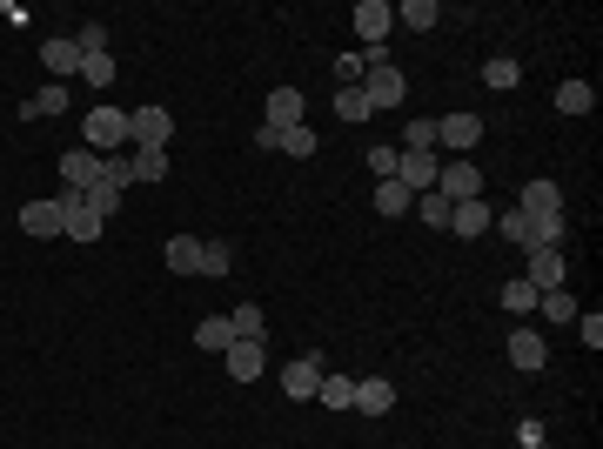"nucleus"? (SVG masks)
Returning a JSON list of instances; mask_svg holds the SVG:
<instances>
[{
    "label": "nucleus",
    "instance_id": "1",
    "mask_svg": "<svg viewBox=\"0 0 603 449\" xmlns=\"http://www.w3.org/2000/svg\"><path fill=\"white\" fill-rule=\"evenodd\" d=\"M121 141H128V114L121 108H94L81 121V148H94V155H114Z\"/></svg>",
    "mask_w": 603,
    "mask_h": 449
},
{
    "label": "nucleus",
    "instance_id": "2",
    "mask_svg": "<svg viewBox=\"0 0 603 449\" xmlns=\"http://www.w3.org/2000/svg\"><path fill=\"white\" fill-rule=\"evenodd\" d=\"M362 94H369V108H402V94H409V74L396 61H382V68H362Z\"/></svg>",
    "mask_w": 603,
    "mask_h": 449
},
{
    "label": "nucleus",
    "instance_id": "3",
    "mask_svg": "<svg viewBox=\"0 0 603 449\" xmlns=\"http://www.w3.org/2000/svg\"><path fill=\"white\" fill-rule=\"evenodd\" d=\"M476 141H483V121H476V114H443V121H436V148H449V155H476Z\"/></svg>",
    "mask_w": 603,
    "mask_h": 449
},
{
    "label": "nucleus",
    "instance_id": "4",
    "mask_svg": "<svg viewBox=\"0 0 603 449\" xmlns=\"http://www.w3.org/2000/svg\"><path fill=\"white\" fill-rule=\"evenodd\" d=\"M168 135H175V114L168 108H134L128 114V141L134 148H168Z\"/></svg>",
    "mask_w": 603,
    "mask_h": 449
},
{
    "label": "nucleus",
    "instance_id": "5",
    "mask_svg": "<svg viewBox=\"0 0 603 449\" xmlns=\"http://www.w3.org/2000/svg\"><path fill=\"white\" fill-rule=\"evenodd\" d=\"M349 21H356L362 47H382V41H389V27H396V7H389V0H356V14H349Z\"/></svg>",
    "mask_w": 603,
    "mask_h": 449
},
{
    "label": "nucleus",
    "instance_id": "6",
    "mask_svg": "<svg viewBox=\"0 0 603 449\" xmlns=\"http://www.w3.org/2000/svg\"><path fill=\"white\" fill-rule=\"evenodd\" d=\"M436 195H449V202H476V195H483V175H476V161H449L443 175H436Z\"/></svg>",
    "mask_w": 603,
    "mask_h": 449
},
{
    "label": "nucleus",
    "instance_id": "7",
    "mask_svg": "<svg viewBox=\"0 0 603 449\" xmlns=\"http://www.w3.org/2000/svg\"><path fill=\"white\" fill-rule=\"evenodd\" d=\"M315 389H322V362L295 356L289 369H282V396H289V403H315Z\"/></svg>",
    "mask_w": 603,
    "mask_h": 449
},
{
    "label": "nucleus",
    "instance_id": "8",
    "mask_svg": "<svg viewBox=\"0 0 603 449\" xmlns=\"http://www.w3.org/2000/svg\"><path fill=\"white\" fill-rule=\"evenodd\" d=\"M436 175H443V161H436V155H396V181L409 188V195H429Z\"/></svg>",
    "mask_w": 603,
    "mask_h": 449
},
{
    "label": "nucleus",
    "instance_id": "9",
    "mask_svg": "<svg viewBox=\"0 0 603 449\" xmlns=\"http://www.w3.org/2000/svg\"><path fill=\"white\" fill-rule=\"evenodd\" d=\"M222 362H228V376H235V382H255V376H262V362H268V349H262V342H242V336H235L222 349Z\"/></svg>",
    "mask_w": 603,
    "mask_h": 449
},
{
    "label": "nucleus",
    "instance_id": "10",
    "mask_svg": "<svg viewBox=\"0 0 603 449\" xmlns=\"http://www.w3.org/2000/svg\"><path fill=\"white\" fill-rule=\"evenodd\" d=\"M101 181V155L94 148H67L61 155V188H94Z\"/></svg>",
    "mask_w": 603,
    "mask_h": 449
},
{
    "label": "nucleus",
    "instance_id": "11",
    "mask_svg": "<svg viewBox=\"0 0 603 449\" xmlns=\"http://www.w3.org/2000/svg\"><path fill=\"white\" fill-rule=\"evenodd\" d=\"M21 228L27 235H41V242H54V235H67V215H61V202H27Z\"/></svg>",
    "mask_w": 603,
    "mask_h": 449
},
{
    "label": "nucleus",
    "instance_id": "12",
    "mask_svg": "<svg viewBox=\"0 0 603 449\" xmlns=\"http://www.w3.org/2000/svg\"><path fill=\"white\" fill-rule=\"evenodd\" d=\"M262 128H302V88H275L268 94V114H262Z\"/></svg>",
    "mask_w": 603,
    "mask_h": 449
},
{
    "label": "nucleus",
    "instance_id": "13",
    "mask_svg": "<svg viewBox=\"0 0 603 449\" xmlns=\"http://www.w3.org/2000/svg\"><path fill=\"white\" fill-rule=\"evenodd\" d=\"M516 215H523V222H530V215H563V188L557 181H530L523 202H516Z\"/></svg>",
    "mask_w": 603,
    "mask_h": 449
},
{
    "label": "nucleus",
    "instance_id": "14",
    "mask_svg": "<svg viewBox=\"0 0 603 449\" xmlns=\"http://www.w3.org/2000/svg\"><path fill=\"white\" fill-rule=\"evenodd\" d=\"M490 202H483V195H476V202H456L449 208V235H490Z\"/></svg>",
    "mask_w": 603,
    "mask_h": 449
},
{
    "label": "nucleus",
    "instance_id": "15",
    "mask_svg": "<svg viewBox=\"0 0 603 449\" xmlns=\"http://www.w3.org/2000/svg\"><path fill=\"white\" fill-rule=\"evenodd\" d=\"M161 262H168V275H195L201 269V235H168Z\"/></svg>",
    "mask_w": 603,
    "mask_h": 449
},
{
    "label": "nucleus",
    "instance_id": "16",
    "mask_svg": "<svg viewBox=\"0 0 603 449\" xmlns=\"http://www.w3.org/2000/svg\"><path fill=\"white\" fill-rule=\"evenodd\" d=\"M510 362H516V369H530V376H536V369L550 362V342L536 336V329H516V336H510Z\"/></svg>",
    "mask_w": 603,
    "mask_h": 449
},
{
    "label": "nucleus",
    "instance_id": "17",
    "mask_svg": "<svg viewBox=\"0 0 603 449\" xmlns=\"http://www.w3.org/2000/svg\"><path fill=\"white\" fill-rule=\"evenodd\" d=\"M530 282L536 289H563V248H530Z\"/></svg>",
    "mask_w": 603,
    "mask_h": 449
},
{
    "label": "nucleus",
    "instance_id": "18",
    "mask_svg": "<svg viewBox=\"0 0 603 449\" xmlns=\"http://www.w3.org/2000/svg\"><path fill=\"white\" fill-rule=\"evenodd\" d=\"M47 74H81V47H74V34H54V41L41 47Z\"/></svg>",
    "mask_w": 603,
    "mask_h": 449
},
{
    "label": "nucleus",
    "instance_id": "19",
    "mask_svg": "<svg viewBox=\"0 0 603 449\" xmlns=\"http://www.w3.org/2000/svg\"><path fill=\"white\" fill-rule=\"evenodd\" d=\"M356 409H362V416H389V409H396V389H389L382 376L356 382Z\"/></svg>",
    "mask_w": 603,
    "mask_h": 449
},
{
    "label": "nucleus",
    "instance_id": "20",
    "mask_svg": "<svg viewBox=\"0 0 603 449\" xmlns=\"http://www.w3.org/2000/svg\"><path fill=\"white\" fill-rule=\"evenodd\" d=\"M195 342L208 349V356H222L228 342H235V322H228V315H201V322H195Z\"/></svg>",
    "mask_w": 603,
    "mask_h": 449
},
{
    "label": "nucleus",
    "instance_id": "21",
    "mask_svg": "<svg viewBox=\"0 0 603 449\" xmlns=\"http://www.w3.org/2000/svg\"><path fill=\"white\" fill-rule=\"evenodd\" d=\"M128 175L134 181H168V148H134V155H128Z\"/></svg>",
    "mask_w": 603,
    "mask_h": 449
},
{
    "label": "nucleus",
    "instance_id": "22",
    "mask_svg": "<svg viewBox=\"0 0 603 449\" xmlns=\"http://www.w3.org/2000/svg\"><path fill=\"white\" fill-rule=\"evenodd\" d=\"M409 208H416V195H409L402 181H376V215H389V222H396V215H409Z\"/></svg>",
    "mask_w": 603,
    "mask_h": 449
},
{
    "label": "nucleus",
    "instance_id": "23",
    "mask_svg": "<svg viewBox=\"0 0 603 449\" xmlns=\"http://www.w3.org/2000/svg\"><path fill=\"white\" fill-rule=\"evenodd\" d=\"M315 403H322V409H356V382H349V376H322Z\"/></svg>",
    "mask_w": 603,
    "mask_h": 449
},
{
    "label": "nucleus",
    "instance_id": "24",
    "mask_svg": "<svg viewBox=\"0 0 603 449\" xmlns=\"http://www.w3.org/2000/svg\"><path fill=\"white\" fill-rule=\"evenodd\" d=\"M34 114H54V121L67 114V88H61V81H54V88H41L34 101H21V121H34Z\"/></svg>",
    "mask_w": 603,
    "mask_h": 449
},
{
    "label": "nucleus",
    "instance_id": "25",
    "mask_svg": "<svg viewBox=\"0 0 603 449\" xmlns=\"http://www.w3.org/2000/svg\"><path fill=\"white\" fill-rule=\"evenodd\" d=\"M228 269H235V248H228V242H201V269H195V275H208V282H222Z\"/></svg>",
    "mask_w": 603,
    "mask_h": 449
},
{
    "label": "nucleus",
    "instance_id": "26",
    "mask_svg": "<svg viewBox=\"0 0 603 449\" xmlns=\"http://www.w3.org/2000/svg\"><path fill=\"white\" fill-rule=\"evenodd\" d=\"M557 108L563 114H590V108H597V88H590V81H563V88H557Z\"/></svg>",
    "mask_w": 603,
    "mask_h": 449
},
{
    "label": "nucleus",
    "instance_id": "27",
    "mask_svg": "<svg viewBox=\"0 0 603 449\" xmlns=\"http://www.w3.org/2000/svg\"><path fill=\"white\" fill-rule=\"evenodd\" d=\"M536 295H543V289H536L530 275H516V282H503V309H510V315H530Z\"/></svg>",
    "mask_w": 603,
    "mask_h": 449
},
{
    "label": "nucleus",
    "instance_id": "28",
    "mask_svg": "<svg viewBox=\"0 0 603 449\" xmlns=\"http://www.w3.org/2000/svg\"><path fill=\"white\" fill-rule=\"evenodd\" d=\"M396 21L416 27V34H429V27L443 21V7H436V0H409V7H396Z\"/></svg>",
    "mask_w": 603,
    "mask_h": 449
},
{
    "label": "nucleus",
    "instance_id": "29",
    "mask_svg": "<svg viewBox=\"0 0 603 449\" xmlns=\"http://www.w3.org/2000/svg\"><path fill=\"white\" fill-rule=\"evenodd\" d=\"M449 208H456V202H449V195H436V188H429V195H416V215H423V228H443V235H449Z\"/></svg>",
    "mask_w": 603,
    "mask_h": 449
},
{
    "label": "nucleus",
    "instance_id": "30",
    "mask_svg": "<svg viewBox=\"0 0 603 449\" xmlns=\"http://www.w3.org/2000/svg\"><path fill=\"white\" fill-rule=\"evenodd\" d=\"M335 114H342V121H376V108H369L362 81H356V88H342V94H335Z\"/></svg>",
    "mask_w": 603,
    "mask_h": 449
},
{
    "label": "nucleus",
    "instance_id": "31",
    "mask_svg": "<svg viewBox=\"0 0 603 449\" xmlns=\"http://www.w3.org/2000/svg\"><path fill=\"white\" fill-rule=\"evenodd\" d=\"M483 81H490V88H496V94H510V88H516V81H523V68H516L510 54H496V61H483Z\"/></svg>",
    "mask_w": 603,
    "mask_h": 449
},
{
    "label": "nucleus",
    "instance_id": "32",
    "mask_svg": "<svg viewBox=\"0 0 603 449\" xmlns=\"http://www.w3.org/2000/svg\"><path fill=\"white\" fill-rule=\"evenodd\" d=\"M81 202H88L94 215H101V222H108L114 208H121V188H114V181H94V188H81Z\"/></svg>",
    "mask_w": 603,
    "mask_h": 449
},
{
    "label": "nucleus",
    "instance_id": "33",
    "mask_svg": "<svg viewBox=\"0 0 603 449\" xmlns=\"http://www.w3.org/2000/svg\"><path fill=\"white\" fill-rule=\"evenodd\" d=\"M74 81H88V88H108L114 81V54H81V74Z\"/></svg>",
    "mask_w": 603,
    "mask_h": 449
},
{
    "label": "nucleus",
    "instance_id": "34",
    "mask_svg": "<svg viewBox=\"0 0 603 449\" xmlns=\"http://www.w3.org/2000/svg\"><path fill=\"white\" fill-rule=\"evenodd\" d=\"M228 322H235V336H242V342H262V329H268V315L255 309V302H242V309L228 315Z\"/></svg>",
    "mask_w": 603,
    "mask_h": 449
},
{
    "label": "nucleus",
    "instance_id": "35",
    "mask_svg": "<svg viewBox=\"0 0 603 449\" xmlns=\"http://www.w3.org/2000/svg\"><path fill=\"white\" fill-rule=\"evenodd\" d=\"M275 148H282V155H295V161H309L315 155V128H282V135H275Z\"/></svg>",
    "mask_w": 603,
    "mask_h": 449
},
{
    "label": "nucleus",
    "instance_id": "36",
    "mask_svg": "<svg viewBox=\"0 0 603 449\" xmlns=\"http://www.w3.org/2000/svg\"><path fill=\"white\" fill-rule=\"evenodd\" d=\"M396 155H402L396 141H376V148H369V175H376V181H396Z\"/></svg>",
    "mask_w": 603,
    "mask_h": 449
},
{
    "label": "nucleus",
    "instance_id": "37",
    "mask_svg": "<svg viewBox=\"0 0 603 449\" xmlns=\"http://www.w3.org/2000/svg\"><path fill=\"white\" fill-rule=\"evenodd\" d=\"M536 302H543V315H550V322H577V302H570L563 289H543Z\"/></svg>",
    "mask_w": 603,
    "mask_h": 449
},
{
    "label": "nucleus",
    "instance_id": "38",
    "mask_svg": "<svg viewBox=\"0 0 603 449\" xmlns=\"http://www.w3.org/2000/svg\"><path fill=\"white\" fill-rule=\"evenodd\" d=\"M74 47H81V54H108V27H101V21H88L81 34H74Z\"/></svg>",
    "mask_w": 603,
    "mask_h": 449
},
{
    "label": "nucleus",
    "instance_id": "39",
    "mask_svg": "<svg viewBox=\"0 0 603 449\" xmlns=\"http://www.w3.org/2000/svg\"><path fill=\"white\" fill-rule=\"evenodd\" d=\"M496 228H503L516 248H530V228H523V215H516V208H510V215H496Z\"/></svg>",
    "mask_w": 603,
    "mask_h": 449
},
{
    "label": "nucleus",
    "instance_id": "40",
    "mask_svg": "<svg viewBox=\"0 0 603 449\" xmlns=\"http://www.w3.org/2000/svg\"><path fill=\"white\" fill-rule=\"evenodd\" d=\"M335 74H342V88H356V81H362V54H342V61H335Z\"/></svg>",
    "mask_w": 603,
    "mask_h": 449
},
{
    "label": "nucleus",
    "instance_id": "41",
    "mask_svg": "<svg viewBox=\"0 0 603 449\" xmlns=\"http://www.w3.org/2000/svg\"><path fill=\"white\" fill-rule=\"evenodd\" d=\"M583 342H590V349H603V315H597V309L583 315Z\"/></svg>",
    "mask_w": 603,
    "mask_h": 449
}]
</instances>
